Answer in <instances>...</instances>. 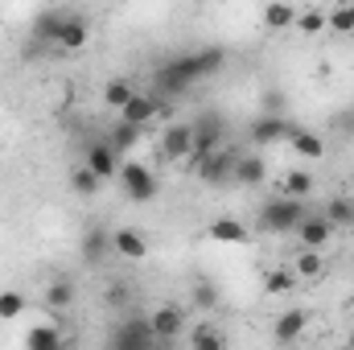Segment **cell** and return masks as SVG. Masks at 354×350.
Wrapping results in <instances>:
<instances>
[{
	"label": "cell",
	"instance_id": "cell-15",
	"mask_svg": "<svg viewBox=\"0 0 354 350\" xmlns=\"http://www.w3.org/2000/svg\"><path fill=\"white\" fill-rule=\"evenodd\" d=\"M79 256H83V264L99 268V264L111 256V231H103V227L83 231V239H79Z\"/></svg>",
	"mask_w": 354,
	"mask_h": 350
},
{
	"label": "cell",
	"instance_id": "cell-30",
	"mask_svg": "<svg viewBox=\"0 0 354 350\" xmlns=\"http://www.w3.org/2000/svg\"><path fill=\"white\" fill-rule=\"evenodd\" d=\"M292 272H297V276H305V280L322 276V272H326V260H322V252H305V248H301V256L292 260Z\"/></svg>",
	"mask_w": 354,
	"mask_h": 350
},
{
	"label": "cell",
	"instance_id": "cell-27",
	"mask_svg": "<svg viewBox=\"0 0 354 350\" xmlns=\"http://www.w3.org/2000/svg\"><path fill=\"white\" fill-rule=\"evenodd\" d=\"M227 342H223V334L210 326V322H202V326H194L189 330V350H223Z\"/></svg>",
	"mask_w": 354,
	"mask_h": 350
},
{
	"label": "cell",
	"instance_id": "cell-4",
	"mask_svg": "<svg viewBox=\"0 0 354 350\" xmlns=\"http://www.w3.org/2000/svg\"><path fill=\"white\" fill-rule=\"evenodd\" d=\"M189 128H194V157H189V161H202V157L218 153L223 140H227V120H223L218 111H202Z\"/></svg>",
	"mask_w": 354,
	"mask_h": 350
},
{
	"label": "cell",
	"instance_id": "cell-9",
	"mask_svg": "<svg viewBox=\"0 0 354 350\" xmlns=\"http://www.w3.org/2000/svg\"><path fill=\"white\" fill-rule=\"evenodd\" d=\"M91 37V17L87 12H79V8H66V17H62V29H58V42L54 46H62V50H83Z\"/></svg>",
	"mask_w": 354,
	"mask_h": 350
},
{
	"label": "cell",
	"instance_id": "cell-17",
	"mask_svg": "<svg viewBox=\"0 0 354 350\" xmlns=\"http://www.w3.org/2000/svg\"><path fill=\"white\" fill-rule=\"evenodd\" d=\"M41 301H46V309H54V313L71 309V301H75V280H71V276H54V280L46 284Z\"/></svg>",
	"mask_w": 354,
	"mask_h": 350
},
{
	"label": "cell",
	"instance_id": "cell-19",
	"mask_svg": "<svg viewBox=\"0 0 354 350\" xmlns=\"http://www.w3.org/2000/svg\"><path fill=\"white\" fill-rule=\"evenodd\" d=\"M288 145H292V153H297L301 161H322V157H326V140H322L317 132H305V128H297Z\"/></svg>",
	"mask_w": 354,
	"mask_h": 350
},
{
	"label": "cell",
	"instance_id": "cell-38",
	"mask_svg": "<svg viewBox=\"0 0 354 350\" xmlns=\"http://www.w3.org/2000/svg\"><path fill=\"white\" fill-rule=\"evenodd\" d=\"M334 124H338V128H351V136H354V107L342 111V116H334Z\"/></svg>",
	"mask_w": 354,
	"mask_h": 350
},
{
	"label": "cell",
	"instance_id": "cell-24",
	"mask_svg": "<svg viewBox=\"0 0 354 350\" xmlns=\"http://www.w3.org/2000/svg\"><path fill=\"white\" fill-rule=\"evenodd\" d=\"M62 17H66V8H50V12H37V21H33V37H37V42H58Z\"/></svg>",
	"mask_w": 354,
	"mask_h": 350
},
{
	"label": "cell",
	"instance_id": "cell-8",
	"mask_svg": "<svg viewBox=\"0 0 354 350\" xmlns=\"http://www.w3.org/2000/svg\"><path fill=\"white\" fill-rule=\"evenodd\" d=\"M297 239H301L305 252H322V248L334 239V223H330L322 210H309L305 223H301V231H297Z\"/></svg>",
	"mask_w": 354,
	"mask_h": 350
},
{
	"label": "cell",
	"instance_id": "cell-37",
	"mask_svg": "<svg viewBox=\"0 0 354 350\" xmlns=\"http://www.w3.org/2000/svg\"><path fill=\"white\" fill-rule=\"evenodd\" d=\"M264 116H284V91H264Z\"/></svg>",
	"mask_w": 354,
	"mask_h": 350
},
{
	"label": "cell",
	"instance_id": "cell-36",
	"mask_svg": "<svg viewBox=\"0 0 354 350\" xmlns=\"http://www.w3.org/2000/svg\"><path fill=\"white\" fill-rule=\"evenodd\" d=\"M128 293H132V288H128V284H107V293H103V301H107V305H115V309H120V305H128Z\"/></svg>",
	"mask_w": 354,
	"mask_h": 350
},
{
	"label": "cell",
	"instance_id": "cell-29",
	"mask_svg": "<svg viewBox=\"0 0 354 350\" xmlns=\"http://www.w3.org/2000/svg\"><path fill=\"white\" fill-rule=\"evenodd\" d=\"M71 190H75L79 198H95V194L103 190V181L91 174L87 165H75V169H71Z\"/></svg>",
	"mask_w": 354,
	"mask_h": 350
},
{
	"label": "cell",
	"instance_id": "cell-5",
	"mask_svg": "<svg viewBox=\"0 0 354 350\" xmlns=\"http://www.w3.org/2000/svg\"><path fill=\"white\" fill-rule=\"evenodd\" d=\"M292 132H297V124L288 120V116H256L252 124H248V140L252 145H280V140H292Z\"/></svg>",
	"mask_w": 354,
	"mask_h": 350
},
{
	"label": "cell",
	"instance_id": "cell-21",
	"mask_svg": "<svg viewBox=\"0 0 354 350\" xmlns=\"http://www.w3.org/2000/svg\"><path fill=\"white\" fill-rule=\"evenodd\" d=\"M25 350H66L62 330H58V326H50V322L33 326V330H29V338H25Z\"/></svg>",
	"mask_w": 354,
	"mask_h": 350
},
{
	"label": "cell",
	"instance_id": "cell-2",
	"mask_svg": "<svg viewBox=\"0 0 354 350\" xmlns=\"http://www.w3.org/2000/svg\"><path fill=\"white\" fill-rule=\"evenodd\" d=\"M305 214H309V206L297 202V198H284V194L268 198L260 206V231H268V235H297Z\"/></svg>",
	"mask_w": 354,
	"mask_h": 350
},
{
	"label": "cell",
	"instance_id": "cell-25",
	"mask_svg": "<svg viewBox=\"0 0 354 350\" xmlns=\"http://www.w3.org/2000/svg\"><path fill=\"white\" fill-rule=\"evenodd\" d=\"M330 223H334V231L338 227H351L354 223V198H342V194H334L330 202H326V210H322Z\"/></svg>",
	"mask_w": 354,
	"mask_h": 350
},
{
	"label": "cell",
	"instance_id": "cell-28",
	"mask_svg": "<svg viewBox=\"0 0 354 350\" xmlns=\"http://www.w3.org/2000/svg\"><path fill=\"white\" fill-rule=\"evenodd\" d=\"M292 284H297V272H292V268H272L264 276L268 297H284V293H292Z\"/></svg>",
	"mask_w": 354,
	"mask_h": 350
},
{
	"label": "cell",
	"instance_id": "cell-26",
	"mask_svg": "<svg viewBox=\"0 0 354 350\" xmlns=\"http://www.w3.org/2000/svg\"><path fill=\"white\" fill-rule=\"evenodd\" d=\"M103 99H107V107H115V111H124L132 99H136V87L128 83V79H111L107 87H103Z\"/></svg>",
	"mask_w": 354,
	"mask_h": 350
},
{
	"label": "cell",
	"instance_id": "cell-13",
	"mask_svg": "<svg viewBox=\"0 0 354 350\" xmlns=\"http://www.w3.org/2000/svg\"><path fill=\"white\" fill-rule=\"evenodd\" d=\"M111 252L120 260H145L149 256V239L136 231V227H115L111 231Z\"/></svg>",
	"mask_w": 354,
	"mask_h": 350
},
{
	"label": "cell",
	"instance_id": "cell-20",
	"mask_svg": "<svg viewBox=\"0 0 354 350\" xmlns=\"http://www.w3.org/2000/svg\"><path fill=\"white\" fill-rule=\"evenodd\" d=\"M206 235H210L214 243H248V227H243L239 219H210Z\"/></svg>",
	"mask_w": 354,
	"mask_h": 350
},
{
	"label": "cell",
	"instance_id": "cell-23",
	"mask_svg": "<svg viewBox=\"0 0 354 350\" xmlns=\"http://www.w3.org/2000/svg\"><path fill=\"white\" fill-rule=\"evenodd\" d=\"M280 194H284V198H297V202L309 198V194H313V174H309V169H288V174L280 177Z\"/></svg>",
	"mask_w": 354,
	"mask_h": 350
},
{
	"label": "cell",
	"instance_id": "cell-3",
	"mask_svg": "<svg viewBox=\"0 0 354 350\" xmlns=\"http://www.w3.org/2000/svg\"><path fill=\"white\" fill-rule=\"evenodd\" d=\"M120 185H124V198L128 202H136V206H145V202H153L157 198V174L145 165V161H124L120 165Z\"/></svg>",
	"mask_w": 354,
	"mask_h": 350
},
{
	"label": "cell",
	"instance_id": "cell-34",
	"mask_svg": "<svg viewBox=\"0 0 354 350\" xmlns=\"http://www.w3.org/2000/svg\"><path fill=\"white\" fill-rule=\"evenodd\" d=\"M297 29L301 33H322L326 29V12L322 8H297Z\"/></svg>",
	"mask_w": 354,
	"mask_h": 350
},
{
	"label": "cell",
	"instance_id": "cell-6",
	"mask_svg": "<svg viewBox=\"0 0 354 350\" xmlns=\"http://www.w3.org/2000/svg\"><path fill=\"white\" fill-rule=\"evenodd\" d=\"M157 338H153V326L149 317H128L111 330V350H153Z\"/></svg>",
	"mask_w": 354,
	"mask_h": 350
},
{
	"label": "cell",
	"instance_id": "cell-39",
	"mask_svg": "<svg viewBox=\"0 0 354 350\" xmlns=\"http://www.w3.org/2000/svg\"><path fill=\"white\" fill-rule=\"evenodd\" d=\"M346 350H354V326H351V334H346Z\"/></svg>",
	"mask_w": 354,
	"mask_h": 350
},
{
	"label": "cell",
	"instance_id": "cell-35",
	"mask_svg": "<svg viewBox=\"0 0 354 350\" xmlns=\"http://www.w3.org/2000/svg\"><path fill=\"white\" fill-rule=\"evenodd\" d=\"M194 305H198V309H214V305H218V288L206 284V280H198V284H194Z\"/></svg>",
	"mask_w": 354,
	"mask_h": 350
},
{
	"label": "cell",
	"instance_id": "cell-1",
	"mask_svg": "<svg viewBox=\"0 0 354 350\" xmlns=\"http://www.w3.org/2000/svg\"><path fill=\"white\" fill-rule=\"evenodd\" d=\"M223 62H227V50H218V46L185 50V54L169 58L165 66H157V99H161V95H181V91L194 87L198 79L218 75V71H223Z\"/></svg>",
	"mask_w": 354,
	"mask_h": 350
},
{
	"label": "cell",
	"instance_id": "cell-31",
	"mask_svg": "<svg viewBox=\"0 0 354 350\" xmlns=\"http://www.w3.org/2000/svg\"><path fill=\"white\" fill-rule=\"evenodd\" d=\"M264 25L268 29H288V25H297V8H292V4H268Z\"/></svg>",
	"mask_w": 354,
	"mask_h": 350
},
{
	"label": "cell",
	"instance_id": "cell-16",
	"mask_svg": "<svg viewBox=\"0 0 354 350\" xmlns=\"http://www.w3.org/2000/svg\"><path fill=\"white\" fill-rule=\"evenodd\" d=\"M157 107H161V99H157V95L136 91V99L120 111V120H124V124H132V128H149V124H153V116H157Z\"/></svg>",
	"mask_w": 354,
	"mask_h": 350
},
{
	"label": "cell",
	"instance_id": "cell-33",
	"mask_svg": "<svg viewBox=\"0 0 354 350\" xmlns=\"http://www.w3.org/2000/svg\"><path fill=\"white\" fill-rule=\"evenodd\" d=\"M25 313V297L17 293V288H4L0 293V322H12V317H21Z\"/></svg>",
	"mask_w": 354,
	"mask_h": 350
},
{
	"label": "cell",
	"instance_id": "cell-18",
	"mask_svg": "<svg viewBox=\"0 0 354 350\" xmlns=\"http://www.w3.org/2000/svg\"><path fill=\"white\" fill-rule=\"evenodd\" d=\"M235 181H239V185H264L268 181V161L260 157V153L239 157V161H235Z\"/></svg>",
	"mask_w": 354,
	"mask_h": 350
},
{
	"label": "cell",
	"instance_id": "cell-14",
	"mask_svg": "<svg viewBox=\"0 0 354 350\" xmlns=\"http://www.w3.org/2000/svg\"><path fill=\"white\" fill-rule=\"evenodd\" d=\"M305 326H309V313H305V309H284V313L272 322V338H276L280 347H292V342L305 334Z\"/></svg>",
	"mask_w": 354,
	"mask_h": 350
},
{
	"label": "cell",
	"instance_id": "cell-10",
	"mask_svg": "<svg viewBox=\"0 0 354 350\" xmlns=\"http://www.w3.org/2000/svg\"><path fill=\"white\" fill-rule=\"evenodd\" d=\"M83 165H87L99 181H111V177H120V165H124V161H120V153H115L107 140H95L87 149V157H83Z\"/></svg>",
	"mask_w": 354,
	"mask_h": 350
},
{
	"label": "cell",
	"instance_id": "cell-32",
	"mask_svg": "<svg viewBox=\"0 0 354 350\" xmlns=\"http://www.w3.org/2000/svg\"><path fill=\"white\" fill-rule=\"evenodd\" d=\"M326 25H330L334 33H354V4H338V8H330V12H326Z\"/></svg>",
	"mask_w": 354,
	"mask_h": 350
},
{
	"label": "cell",
	"instance_id": "cell-11",
	"mask_svg": "<svg viewBox=\"0 0 354 350\" xmlns=\"http://www.w3.org/2000/svg\"><path fill=\"white\" fill-rule=\"evenodd\" d=\"M149 326H153L157 342H174L177 334L185 330V309L181 305H161L157 313H149Z\"/></svg>",
	"mask_w": 354,
	"mask_h": 350
},
{
	"label": "cell",
	"instance_id": "cell-41",
	"mask_svg": "<svg viewBox=\"0 0 354 350\" xmlns=\"http://www.w3.org/2000/svg\"><path fill=\"white\" fill-rule=\"evenodd\" d=\"M351 190H354V169H351Z\"/></svg>",
	"mask_w": 354,
	"mask_h": 350
},
{
	"label": "cell",
	"instance_id": "cell-7",
	"mask_svg": "<svg viewBox=\"0 0 354 350\" xmlns=\"http://www.w3.org/2000/svg\"><path fill=\"white\" fill-rule=\"evenodd\" d=\"M235 161H239V153L218 149V153H210V157L194 161V174L202 177L206 185H223V181H235Z\"/></svg>",
	"mask_w": 354,
	"mask_h": 350
},
{
	"label": "cell",
	"instance_id": "cell-40",
	"mask_svg": "<svg viewBox=\"0 0 354 350\" xmlns=\"http://www.w3.org/2000/svg\"><path fill=\"white\" fill-rule=\"evenodd\" d=\"M153 350H174V347H169V342H157V347H153Z\"/></svg>",
	"mask_w": 354,
	"mask_h": 350
},
{
	"label": "cell",
	"instance_id": "cell-42",
	"mask_svg": "<svg viewBox=\"0 0 354 350\" xmlns=\"http://www.w3.org/2000/svg\"><path fill=\"white\" fill-rule=\"evenodd\" d=\"M351 227H354V223H351Z\"/></svg>",
	"mask_w": 354,
	"mask_h": 350
},
{
	"label": "cell",
	"instance_id": "cell-22",
	"mask_svg": "<svg viewBox=\"0 0 354 350\" xmlns=\"http://www.w3.org/2000/svg\"><path fill=\"white\" fill-rule=\"evenodd\" d=\"M140 136H145V128H132V124L115 120V124H111V132H107V145L124 157V153H132V149L140 145Z\"/></svg>",
	"mask_w": 354,
	"mask_h": 350
},
{
	"label": "cell",
	"instance_id": "cell-12",
	"mask_svg": "<svg viewBox=\"0 0 354 350\" xmlns=\"http://www.w3.org/2000/svg\"><path fill=\"white\" fill-rule=\"evenodd\" d=\"M161 153L169 161H189L194 157V128L189 124H169L161 132Z\"/></svg>",
	"mask_w": 354,
	"mask_h": 350
}]
</instances>
